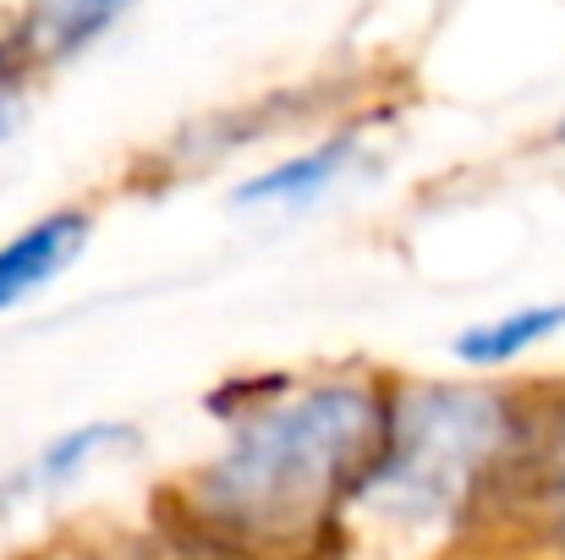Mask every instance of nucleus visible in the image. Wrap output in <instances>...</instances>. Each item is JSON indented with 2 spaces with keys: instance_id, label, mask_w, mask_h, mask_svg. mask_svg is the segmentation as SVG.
<instances>
[{
  "instance_id": "f257e3e1",
  "label": "nucleus",
  "mask_w": 565,
  "mask_h": 560,
  "mask_svg": "<svg viewBox=\"0 0 565 560\" xmlns=\"http://www.w3.org/2000/svg\"><path fill=\"white\" fill-rule=\"evenodd\" d=\"M384 423L390 401L369 384L302 390L247 418L198 495L231 533L291 539L324 522L341 495H363L384 451Z\"/></svg>"
},
{
  "instance_id": "f03ea898",
  "label": "nucleus",
  "mask_w": 565,
  "mask_h": 560,
  "mask_svg": "<svg viewBox=\"0 0 565 560\" xmlns=\"http://www.w3.org/2000/svg\"><path fill=\"white\" fill-rule=\"evenodd\" d=\"M516 429V406L500 390H406L390 401L363 500L412 522L456 517L500 473Z\"/></svg>"
},
{
  "instance_id": "7ed1b4c3",
  "label": "nucleus",
  "mask_w": 565,
  "mask_h": 560,
  "mask_svg": "<svg viewBox=\"0 0 565 560\" xmlns=\"http://www.w3.org/2000/svg\"><path fill=\"white\" fill-rule=\"evenodd\" d=\"M94 220L83 209H55L44 220H33L28 231H17L0 247V314L17 308L22 297H33L39 286H50L88 242Z\"/></svg>"
},
{
  "instance_id": "20e7f679",
  "label": "nucleus",
  "mask_w": 565,
  "mask_h": 560,
  "mask_svg": "<svg viewBox=\"0 0 565 560\" xmlns=\"http://www.w3.org/2000/svg\"><path fill=\"white\" fill-rule=\"evenodd\" d=\"M352 155H358V133H335V138L313 144L308 155L280 160L275 171L242 182L236 187V203H308L313 192H324V187L352 166Z\"/></svg>"
},
{
  "instance_id": "39448f33",
  "label": "nucleus",
  "mask_w": 565,
  "mask_h": 560,
  "mask_svg": "<svg viewBox=\"0 0 565 560\" xmlns=\"http://www.w3.org/2000/svg\"><path fill=\"white\" fill-rule=\"evenodd\" d=\"M565 330V303H533V308H511L489 325H472L456 336V358L461 363H478V369H494V363H511L533 347H544L550 336Z\"/></svg>"
},
{
  "instance_id": "423d86ee",
  "label": "nucleus",
  "mask_w": 565,
  "mask_h": 560,
  "mask_svg": "<svg viewBox=\"0 0 565 560\" xmlns=\"http://www.w3.org/2000/svg\"><path fill=\"white\" fill-rule=\"evenodd\" d=\"M121 440H132V429H121V423H83V429H72V434H61V440H50L17 478H11V489L0 495V506H17V500H28V495H44V489H61L66 478H77L105 445H121Z\"/></svg>"
},
{
  "instance_id": "0eeeda50",
  "label": "nucleus",
  "mask_w": 565,
  "mask_h": 560,
  "mask_svg": "<svg viewBox=\"0 0 565 560\" xmlns=\"http://www.w3.org/2000/svg\"><path fill=\"white\" fill-rule=\"evenodd\" d=\"M116 17H121V6H39L22 17L17 44L28 50V61H66L83 44H94Z\"/></svg>"
},
{
  "instance_id": "6e6552de",
  "label": "nucleus",
  "mask_w": 565,
  "mask_h": 560,
  "mask_svg": "<svg viewBox=\"0 0 565 560\" xmlns=\"http://www.w3.org/2000/svg\"><path fill=\"white\" fill-rule=\"evenodd\" d=\"M539 495H544L555 533L565 539V412L555 418V429L544 434V451H539Z\"/></svg>"
},
{
  "instance_id": "1a4fd4ad",
  "label": "nucleus",
  "mask_w": 565,
  "mask_h": 560,
  "mask_svg": "<svg viewBox=\"0 0 565 560\" xmlns=\"http://www.w3.org/2000/svg\"><path fill=\"white\" fill-rule=\"evenodd\" d=\"M28 50L17 44V33L11 39H0V138L22 121V105H28Z\"/></svg>"
},
{
  "instance_id": "9d476101",
  "label": "nucleus",
  "mask_w": 565,
  "mask_h": 560,
  "mask_svg": "<svg viewBox=\"0 0 565 560\" xmlns=\"http://www.w3.org/2000/svg\"><path fill=\"white\" fill-rule=\"evenodd\" d=\"M561 138H565V121H561Z\"/></svg>"
}]
</instances>
